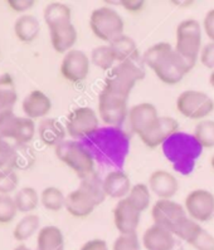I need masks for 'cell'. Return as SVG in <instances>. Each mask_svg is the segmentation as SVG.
<instances>
[{"mask_svg": "<svg viewBox=\"0 0 214 250\" xmlns=\"http://www.w3.org/2000/svg\"><path fill=\"white\" fill-rule=\"evenodd\" d=\"M78 188H82L85 192H87L97 206L102 204L106 200V197H107L106 196L105 188H103V179H101L100 175L97 174L96 171L94 174L88 175L87 177L81 180Z\"/></svg>", "mask_w": 214, "mask_h": 250, "instance_id": "cell-28", "label": "cell"}, {"mask_svg": "<svg viewBox=\"0 0 214 250\" xmlns=\"http://www.w3.org/2000/svg\"><path fill=\"white\" fill-rule=\"evenodd\" d=\"M91 67V59L85 52L72 49L62 58L59 71L62 77L72 84L82 83L87 78Z\"/></svg>", "mask_w": 214, "mask_h": 250, "instance_id": "cell-11", "label": "cell"}, {"mask_svg": "<svg viewBox=\"0 0 214 250\" xmlns=\"http://www.w3.org/2000/svg\"><path fill=\"white\" fill-rule=\"evenodd\" d=\"M209 84L214 88V71H212L211 74H209Z\"/></svg>", "mask_w": 214, "mask_h": 250, "instance_id": "cell-48", "label": "cell"}, {"mask_svg": "<svg viewBox=\"0 0 214 250\" xmlns=\"http://www.w3.org/2000/svg\"><path fill=\"white\" fill-rule=\"evenodd\" d=\"M199 61L204 67L214 71V43L209 42L206 45H203L199 54Z\"/></svg>", "mask_w": 214, "mask_h": 250, "instance_id": "cell-42", "label": "cell"}, {"mask_svg": "<svg viewBox=\"0 0 214 250\" xmlns=\"http://www.w3.org/2000/svg\"><path fill=\"white\" fill-rule=\"evenodd\" d=\"M151 218L155 225L169 230L175 236V232L189 216L184 206L171 199L156 201L151 209Z\"/></svg>", "mask_w": 214, "mask_h": 250, "instance_id": "cell-9", "label": "cell"}, {"mask_svg": "<svg viewBox=\"0 0 214 250\" xmlns=\"http://www.w3.org/2000/svg\"><path fill=\"white\" fill-rule=\"evenodd\" d=\"M176 109L188 120L203 121L214 111V102L204 92L187 89L176 98Z\"/></svg>", "mask_w": 214, "mask_h": 250, "instance_id": "cell-7", "label": "cell"}, {"mask_svg": "<svg viewBox=\"0 0 214 250\" xmlns=\"http://www.w3.org/2000/svg\"><path fill=\"white\" fill-rule=\"evenodd\" d=\"M159 118H160V116H159L155 104L143 102L138 103L130 108L127 120L130 122L132 132L139 136V139H141L158 124Z\"/></svg>", "mask_w": 214, "mask_h": 250, "instance_id": "cell-12", "label": "cell"}, {"mask_svg": "<svg viewBox=\"0 0 214 250\" xmlns=\"http://www.w3.org/2000/svg\"><path fill=\"white\" fill-rule=\"evenodd\" d=\"M90 59H91V63L95 67L107 72L110 69H112L116 65V63H118L109 44H102L95 47L92 49L91 54H90Z\"/></svg>", "mask_w": 214, "mask_h": 250, "instance_id": "cell-30", "label": "cell"}, {"mask_svg": "<svg viewBox=\"0 0 214 250\" xmlns=\"http://www.w3.org/2000/svg\"><path fill=\"white\" fill-rule=\"evenodd\" d=\"M13 250H33V249H30V248L26 247V245L21 244V245H18V247H15Z\"/></svg>", "mask_w": 214, "mask_h": 250, "instance_id": "cell-47", "label": "cell"}, {"mask_svg": "<svg viewBox=\"0 0 214 250\" xmlns=\"http://www.w3.org/2000/svg\"><path fill=\"white\" fill-rule=\"evenodd\" d=\"M18 100V93L12 78L4 76L0 78V112L13 109Z\"/></svg>", "mask_w": 214, "mask_h": 250, "instance_id": "cell-33", "label": "cell"}, {"mask_svg": "<svg viewBox=\"0 0 214 250\" xmlns=\"http://www.w3.org/2000/svg\"><path fill=\"white\" fill-rule=\"evenodd\" d=\"M18 209L12 195H0V224L6 225L15 219Z\"/></svg>", "mask_w": 214, "mask_h": 250, "instance_id": "cell-38", "label": "cell"}, {"mask_svg": "<svg viewBox=\"0 0 214 250\" xmlns=\"http://www.w3.org/2000/svg\"><path fill=\"white\" fill-rule=\"evenodd\" d=\"M184 209L197 223H207L214 218V195L206 188L191 190L184 200Z\"/></svg>", "mask_w": 214, "mask_h": 250, "instance_id": "cell-10", "label": "cell"}, {"mask_svg": "<svg viewBox=\"0 0 214 250\" xmlns=\"http://www.w3.org/2000/svg\"><path fill=\"white\" fill-rule=\"evenodd\" d=\"M195 250H214V236L206 229H202L199 235L190 244Z\"/></svg>", "mask_w": 214, "mask_h": 250, "instance_id": "cell-41", "label": "cell"}, {"mask_svg": "<svg viewBox=\"0 0 214 250\" xmlns=\"http://www.w3.org/2000/svg\"><path fill=\"white\" fill-rule=\"evenodd\" d=\"M41 204L48 211L58 212L62 209H65L66 195L57 186H48L42 190Z\"/></svg>", "mask_w": 214, "mask_h": 250, "instance_id": "cell-29", "label": "cell"}, {"mask_svg": "<svg viewBox=\"0 0 214 250\" xmlns=\"http://www.w3.org/2000/svg\"><path fill=\"white\" fill-rule=\"evenodd\" d=\"M203 32L206 33L209 41L214 43V8L209 9L203 19Z\"/></svg>", "mask_w": 214, "mask_h": 250, "instance_id": "cell-45", "label": "cell"}, {"mask_svg": "<svg viewBox=\"0 0 214 250\" xmlns=\"http://www.w3.org/2000/svg\"><path fill=\"white\" fill-rule=\"evenodd\" d=\"M143 247L145 250H174L175 236L169 230L153 224L143 234Z\"/></svg>", "mask_w": 214, "mask_h": 250, "instance_id": "cell-17", "label": "cell"}, {"mask_svg": "<svg viewBox=\"0 0 214 250\" xmlns=\"http://www.w3.org/2000/svg\"><path fill=\"white\" fill-rule=\"evenodd\" d=\"M41 33V23L34 15H21L14 23V34L17 39L22 43H32L38 38Z\"/></svg>", "mask_w": 214, "mask_h": 250, "instance_id": "cell-22", "label": "cell"}, {"mask_svg": "<svg viewBox=\"0 0 214 250\" xmlns=\"http://www.w3.org/2000/svg\"><path fill=\"white\" fill-rule=\"evenodd\" d=\"M13 197L18 212L24 215L33 214V211L41 204V194H38V191L32 186H24L19 188Z\"/></svg>", "mask_w": 214, "mask_h": 250, "instance_id": "cell-26", "label": "cell"}, {"mask_svg": "<svg viewBox=\"0 0 214 250\" xmlns=\"http://www.w3.org/2000/svg\"><path fill=\"white\" fill-rule=\"evenodd\" d=\"M147 186L159 200H171L179 190L178 179L166 170L153 171L149 176Z\"/></svg>", "mask_w": 214, "mask_h": 250, "instance_id": "cell-15", "label": "cell"}, {"mask_svg": "<svg viewBox=\"0 0 214 250\" xmlns=\"http://www.w3.org/2000/svg\"><path fill=\"white\" fill-rule=\"evenodd\" d=\"M21 116H17L13 109L0 112V139L14 140Z\"/></svg>", "mask_w": 214, "mask_h": 250, "instance_id": "cell-35", "label": "cell"}, {"mask_svg": "<svg viewBox=\"0 0 214 250\" xmlns=\"http://www.w3.org/2000/svg\"><path fill=\"white\" fill-rule=\"evenodd\" d=\"M88 24L94 36L106 44L123 34L125 29L122 17L111 6H100L95 9L90 15Z\"/></svg>", "mask_w": 214, "mask_h": 250, "instance_id": "cell-5", "label": "cell"}, {"mask_svg": "<svg viewBox=\"0 0 214 250\" xmlns=\"http://www.w3.org/2000/svg\"><path fill=\"white\" fill-rule=\"evenodd\" d=\"M202 25L195 19H187L176 27V41L174 49L191 68L199 59L202 50Z\"/></svg>", "mask_w": 214, "mask_h": 250, "instance_id": "cell-4", "label": "cell"}, {"mask_svg": "<svg viewBox=\"0 0 214 250\" xmlns=\"http://www.w3.org/2000/svg\"><path fill=\"white\" fill-rule=\"evenodd\" d=\"M143 212L139 211L126 197L119 200L114 208V224L120 235L136 234Z\"/></svg>", "mask_w": 214, "mask_h": 250, "instance_id": "cell-13", "label": "cell"}, {"mask_svg": "<svg viewBox=\"0 0 214 250\" xmlns=\"http://www.w3.org/2000/svg\"><path fill=\"white\" fill-rule=\"evenodd\" d=\"M109 45L118 63L139 59L138 44L131 37L126 36L125 33L118 38H115L112 42H110Z\"/></svg>", "mask_w": 214, "mask_h": 250, "instance_id": "cell-25", "label": "cell"}, {"mask_svg": "<svg viewBox=\"0 0 214 250\" xmlns=\"http://www.w3.org/2000/svg\"><path fill=\"white\" fill-rule=\"evenodd\" d=\"M193 139L200 148L214 147V121L203 120L199 121L194 128Z\"/></svg>", "mask_w": 214, "mask_h": 250, "instance_id": "cell-31", "label": "cell"}, {"mask_svg": "<svg viewBox=\"0 0 214 250\" xmlns=\"http://www.w3.org/2000/svg\"><path fill=\"white\" fill-rule=\"evenodd\" d=\"M123 10H126L130 14H138V13L143 12L145 9L146 1L144 0H121L119 1Z\"/></svg>", "mask_w": 214, "mask_h": 250, "instance_id": "cell-44", "label": "cell"}, {"mask_svg": "<svg viewBox=\"0 0 214 250\" xmlns=\"http://www.w3.org/2000/svg\"><path fill=\"white\" fill-rule=\"evenodd\" d=\"M67 135L74 141L90 139L100 127V117L94 108L88 106L77 107L66 118Z\"/></svg>", "mask_w": 214, "mask_h": 250, "instance_id": "cell-6", "label": "cell"}, {"mask_svg": "<svg viewBox=\"0 0 214 250\" xmlns=\"http://www.w3.org/2000/svg\"><path fill=\"white\" fill-rule=\"evenodd\" d=\"M37 133L38 137L46 146L56 148L58 145L66 141V136H67V131H66V126L62 125L57 118L47 117L42 120L39 122L38 127H37Z\"/></svg>", "mask_w": 214, "mask_h": 250, "instance_id": "cell-19", "label": "cell"}, {"mask_svg": "<svg viewBox=\"0 0 214 250\" xmlns=\"http://www.w3.org/2000/svg\"><path fill=\"white\" fill-rule=\"evenodd\" d=\"M77 30L74 28L73 23L63 24L59 27L49 29L50 44L54 52L58 54L68 53L70 50L74 49V44L77 42Z\"/></svg>", "mask_w": 214, "mask_h": 250, "instance_id": "cell-20", "label": "cell"}, {"mask_svg": "<svg viewBox=\"0 0 214 250\" xmlns=\"http://www.w3.org/2000/svg\"><path fill=\"white\" fill-rule=\"evenodd\" d=\"M126 199L139 211L144 212L145 210L149 209L150 204H151V191L146 184H135V185H132Z\"/></svg>", "mask_w": 214, "mask_h": 250, "instance_id": "cell-32", "label": "cell"}, {"mask_svg": "<svg viewBox=\"0 0 214 250\" xmlns=\"http://www.w3.org/2000/svg\"><path fill=\"white\" fill-rule=\"evenodd\" d=\"M43 19L48 29H52L63 24L72 23V10L67 4L53 1L44 6Z\"/></svg>", "mask_w": 214, "mask_h": 250, "instance_id": "cell-24", "label": "cell"}, {"mask_svg": "<svg viewBox=\"0 0 214 250\" xmlns=\"http://www.w3.org/2000/svg\"><path fill=\"white\" fill-rule=\"evenodd\" d=\"M176 133H179V122L173 117L163 116L159 118L158 124L140 140L146 147L156 148L159 146H163Z\"/></svg>", "mask_w": 214, "mask_h": 250, "instance_id": "cell-14", "label": "cell"}, {"mask_svg": "<svg viewBox=\"0 0 214 250\" xmlns=\"http://www.w3.org/2000/svg\"><path fill=\"white\" fill-rule=\"evenodd\" d=\"M19 185V176L13 167L0 170V195H12L17 192Z\"/></svg>", "mask_w": 214, "mask_h": 250, "instance_id": "cell-36", "label": "cell"}, {"mask_svg": "<svg viewBox=\"0 0 214 250\" xmlns=\"http://www.w3.org/2000/svg\"><path fill=\"white\" fill-rule=\"evenodd\" d=\"M211 166H212V168L214 170V155L211 157Z\"/></svg>", "mask_w": 214, "mask_h": 250, "instance_id": "cell-49", "label": "cell"}, {"mask_svg": "<svg viewBox=\"0 0 214 250\" xmlns=\"http://www.w3.org/2000/svg\"><path fill=\"white\" fill-rule=\"evenodd\" d=\"M56 156L79 177L85 179L95 172V157L82 142L66 140L54 148Z\"/></svg>", "mask_w": 214, "mask_h": 250, "instance_id": "cell-3", "label": "cell"}, {"mask_svg": "<svg viewBox=\"0 0 214 250\" xmlns=\"http://www.w3.org/2000/svg\"><path fill=\"white\" fill-rule=\"evenodd\" d=\"M144 67L139 62V59L116 63L106 76L102 89L120 97L129 98L136 83L144 80Z\"/></svg>", "mask_w": 214, "mask_h": 250, "instance_id": "cell-2", "label": "cell"}, {"mask_svg": "<svg viewBox=\"0 0 214 250\" xmlns=\"http://www.w3.org/2000/svg\"><path fill=\"white\" fill-rule=\"evenodd\" d=\"M103 188L106 196L122 200L127 197L132 185L130 177L122 170H112L103 177Z\"/></svg>", "mask_w": 214, "mask_h": 250, "instance_id": "cell-21", "label": "cell"}, {"mask_svg": "<svg viewBox=\"0 0 214 250\" xmlns=\"http://www.w3.org/2000/svg\"><path fill=\"white\" fill-rule=\"evenodd\" d=\"M112 250H141V243L138 234L119 235L112 244Z\"/></svg>", "mask_w": 214, "mask_h": 250, "instance_id": "cell-40", "label": "cell"}, {"mask_svg": "<svg viewBox=\"0 0 214 250\" xmlns=\"http://www.w3.org/2000/svg\"><path fill=\"white\" fill-rule=\"evenodd\" d=\"M52 109V101L41 89H33L22 101V111L24 117L30 120H44Z\"/></svg>", "mask_w": 214, "mask_h": 250, "instance_id": "cell-16", "label": "cell"}, {"mask_svg": "<svg viewBox=\"0 0 214 250\" xmlns=\"http://www.w3.org/2000/svg\"><path fill=\"white\" fill-rule=\"evenodd\" d=\"M202 225L197 221H194L193 219L188 218L184 223L182 224V227L178 229V231L175 232V238H179L180 240H184L185 243H188L189 245L195 240L199 232L202 231Z\"/></svg>", "mask_w": 214, "mask_h": 250, "instance_id": "cell-37", "label": "cell"}, {"mask_svg": "<svg viewBox=\"0 0 214 250\" xmlns=\"http://www.w3.org/2000/svg\"><path fill=\"white\" fill-rule=\"evenodd\" d=\"M96 206L91 196L83 191L82 188H77L76 190L66 195L65 209L67 210L68 214L74 218H87L94 212Z\"/></svg>", "mask_w": 214, "mask_h": 250, "instance_id": "cell-18", "label": "cell"}, {"mask_svg": "<svg viewBox=\"0 0 214 250\" xmlns=\"http://www.w3.org/2000/svg\"><path fill=\"white\" fill-rule=\"evenodd\" d=\"M78 250H110L109 245L103 239H91L86 241Z\"/></svg>", "mask_w": 214, "mask_h": 250, "instance_id": "cell-46", "label": "cell"}, {"mask_svg": "<svg viewBox=\"0 0 214 250\" xmlns=\"http://www.w3.org/2000/svg\"><path fill=\"white\" fill-rule=\"evenodd\" d=\"M37 250H65V236L56 225H47L37 232Z\"/></svg>", "mask_w": 214, "mask_h": 250, "instance_id": "cell-23", "label": "cell"}, {"mask_svg": "<svg viewBox=\"0 0 214 250\" xmlns=\"http://www.w3.org/2000/svg\"><path fill=\"white\" fill-rule=\"evenodd\" d=\"M6 5L14 13L24 15L35 5L34 0H6Z\"/></svg>", "mask_w": 214, "mask_h": 250, "instance_id": "cell-43", "label": "cell"}, {"mask_svg": "<svg viewBox=\"0 0 214 250\" xmlns=\"http://www.w3.org/2000/svg\"><path fill=\"white\" fill-rule=\"evenodd\" d=\"M129 106L127 98L120 97L110 92L102 91L98 94L97 113L100 121L110 127H120L129 118Z\"/></svg>", "mask_w": 214, "mask_h": 250, "instance_id": "cell-8", "label": "cell"}, {"mask_svg": "<svg viewBox=\"0 0 214 250\" xmlns=\"http://www.w3.org/2000/svg\"><path fill=\"white\" fill-rule=\"evenodd\" d=\"M17 147L13 146L8 140L0 139V170L13 167Z\"/></svg>", "mask_w": 214, "mask_h": 250, "instance_id": "cell-39", "label": "cell"}, {"mask_svg": "<svg viewBox=\"0 0 214 250\" xmlns=\"http://www.w3.org/2000/svg\"><path fill=\"white\" fill-rule=\"evenodd\" d=\"M35 133H37V126H35L34 121L28 117H21L19 118V124H18L17 132H15L13 141L18 146H25L29 142H32Z\"/></svg>", "mask_w": 214, "mask_h": 250, "instance_id": "cell-34", "label": "cell"}, {"mask_svg": "<svg viewBox=\"0 0 214 250\" xmlns=\"http://www.w3.org/2000/svg\"><path fill=\"white\" fill-rule=\"evenodd\" d=\"M41 229V219L37 214H26L21 220L18 221L17 225L13 229V238L19 243L29 240L35 232Z\"/></svg>", "mask_w": 214, "mask_h": 250, "instance_id": "cell-27", "label": "cell"}, {"mask_svg": "<svg viewBox=\"0 0 214 250\" xmlns=\"http://www.w3.org/2000/svg\"><path fill=\"white\" fill-rule=\"evenodd\" d=\"M141 61L143 64L153 69L159 80L169 85L178 84L193 69L166 42L147 48Z\"/></svg>", "mask_w": 214, "mask_h": 250, "instance_id": "cell-1", "label": "cell"}]
</instances>
